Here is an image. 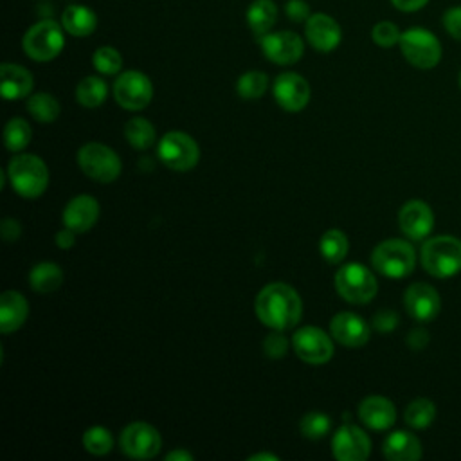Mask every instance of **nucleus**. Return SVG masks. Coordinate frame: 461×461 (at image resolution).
<instances>
[{
	"mask_svg": "<svg viewBox=\"0 0 461 461\" xmlns=\"http://www.w3.org/2000/svg\"><path fill=\"white\" fill-rule=\"evenodd\" d=\"M166 459H167V461H191V459H193V454H189L187 450L178 448V450L169 452V454L166 456Z\"/></svg>",
	"mask_w": 461,
	"mask_h": 461,
	"instance_id": "de8ad7c7",
	"label": "nucleus"
},
{
	"mask_svg": "<svg viewBox=\"0 0 461 461\" xmlns=\"http://www.w3.org/2000/svg\"><path fill=\"white\" fill-rule=\"evenodd\" d=\"M403 304L414 321L430 322L441 310V297L434 286L427 283H414L405 290Z\"/></svg>",
	"mask_w": 461,
	"mask_h": 461,
	"instance_id": "2eb2a0df",
	"label": "nucleus"
},
{
	"mask_svg": "<svg viewBox=\"0 0 461 461\" xmlns=\"http://www.w3.org/2000/svg\"><path fill=\"white\" fill-rule=\"evenodd\" d=\"M331 429V420L328 414L324 412H308L301 418L299 421V430L304 438H310V439H321L324 438Z\"/></svg>",
	"mask_w": 461,
	"mask_h": 461,
	"instance_id": "c9c22d12",
	"label": "nucleus"
},
{
	"mask_svg": "<svg viewBox=\"0 0 461 461\" xmlns=\"http://www.w3.org/2000/svg\"><path fill=\"white\" fill-rule=\"evenodd\" d=\"M106 94H108V86L97 76H88V77L81 79L76 88V97H77L79 104L86 106V108H95V106L103 104L106 99Z\"/></svg>",
	"mask_w": 461,
	"mask_h": 461,
	"instance_id": "cd10ccee",
	"label": "nucleus"
},
{
	"mask_svg": "<svg viewBox=\"0 0 461 461\" xmlns=\"http://www.w3.org/2000/svg\"><path fill=\"white\" fill-rule=\"evenodd\" d=\"M7 176L13 189L23 198L40 196L49 184L47 164L31 153L16 155L7 166Z\"/></svg>",
	"mask_w": 461,
	"mask_h": 461,
	"instance_id": "7ed1b4c3",
	"label": "nucleus"
},
{
	"mask_svg": "<svg viewBox=\"0 0 461 461\" xmlns=\"http://www.w3.org/2000/svg\"><path fill=\"white\" fill-rule=\"evenodd\" d=\"M267 59L277 65H292L301 59L304 52L303 40L294 31H277L267 32L265 36L258 38Z\"/></svg>",
	"mask_w": 461,
	"mask_h": 461,
	"instance_id": "ddd939ff",
	"label": "nucleus"
},
{
	"mask_svg": "<svg viewBox=\"0 0 461 461\" xmlns=\"http://www.w3.org/2000/svg\"><path fill=\"white\" fill-rule=\"evenodd\" d=\"M407 344H409L411 349H423L429 344V333L425 330H421V328L412 330L407 335Z\"/></svg>",
	"mask_w": 461,
	"mask_h": 461,
	"instance_id": "c03bdc74",
	"label": "nucleus"
},
{
	"mask_svg": "<svg viewBox=\"0 0 461 461\" xmlns=\"http://www.w3.org/2000/svg\"><path fill=\"white\" fill-rule=\"evenodd\" d=\"M319 249L322 258L328 263H340L348 254V238L340 229H330L322 234L319 241Z\"/></svg>",
	"mask_w": 461,
	"mask_h": 461,
	"instance_id": "c756f323",
	"label": "nucleus"
},
{
	"mask_svg": "<svg viewBox=\"0 0 461 461\" xmlns=\"http://www.w3.org/2000/svg\"><path fill=\"white\" fill-rule=\"evenodd\" d=\"M384 456L391 461H418L421 457L420 439L407 430H394L384 441Z\"/></svg>",
	"mask_w": 461,
	"mask_h": 461,
	"instance_id": "5701e85b",
	"label": "nucleus"
},
{
	"mask_svg": "<svg viewBox=\"0 0 461 461\" xmlns=\"http://www.w3.org/2000/svg\"><path fill=\"white\" fill-rule=\"evenodd\" d=\"M92 61H94L95 70L101 74H106V76L117 74L122 67V58H121L119 50H115L113 47H99L94 52Z\"/></svg>",
	"mask_w": 461,
	"mask_h": 461,
	"instance_id": "e433bc0d",
	"label": "nucleus"
},
{
	"mask_svg": "<svg viewBox=\"0 0 461 461\" xmlns=\"http://www.w3.org/2000/svg\"><path fill=\"white\" fill-rule=\"evenodd\" d=\"M27 110L36 121L52 122V121L58 119L61 108H59V103L54 95H50L47 92H40V94H34L27 99Z\"/></svg>",
	"mask_w": 461,
	"mask_h": 461,
	"instance_id": "7c9ffc66",
	"label": "nucleus"
},
{
	"mask_svg": "<svg viewBox=\"0 0 461 461\" xmlns=\"http://www.w3.org/2000/svg\"><path fill=\"white\" fill-rule=\"evenodd\" d=\"M285 13L295 23L306 22L312 16L310 14V7H308V4L304 0H288L286 5H285Z\"/></svg>",
	"mask_w": 461,
	"mask_h": 461,
	"instance_id": "79ce46f5",
	"label": "nucleus"
},
{
	"mask_svg": "<svg viewBox=\"0 0 461 461\" xmlns=\"http://www.w3.org/2000/svg\"><path fill=\"white\" fill-rule=\"evenodd\" d=\"M459 86H461V72H459Z\"/></svg>",
	"mask_w": 461,
	"mask_h": 461,
	"instance_id": "8fccbe9b",
	"label": "nucleus"
},
{
	"mask_svg": "<svg viewBox=\"0 0 461 461\" xmlns=\"http://www.w3.org/2000/svg\"><path fill=\"white\" fill-rule=\"evenodd\" d=\"M331 337L346 348H360L369 340L371 330L367 322L351 312H340L330 321Z\"/></svg>",
	"mask_w": 461,
	"mask_h": 461,
	"instance_id": "a211bd4d",
	"label": "nucleus"
},
{
	"mask_svg": "<svg viewBox=\"0 0 461 461\" xmlns=\"http://www.w3.org/2000/svg\"><path fill=\"white\" fill-rule=\"evenodd\" d=\"M371 263L378 274L389 279H402L414 270L416 252L409 241L391 238L375 247Z\"/></svg>",
	"mask_w": 461,
	"mask_h": 461,
	"instance_id": "20e7f679",
	"label": "nucleus"
},
{
	"mask_svg": "<svg viewBox=\"0 0 461 461\" xmlns=\"http://www.w3.org/2000/svg\"><path fill=\"white\" fill-rule=\"evenodd\" d=\"M400 50L403 58L416 68H434L441 59L439 40L423 27H412L402 32Z\"/></svg>",
	"mask_w": 461,
	"mask_h": 461,
	"instance_id": "423d86ee",
	"label": "nucleus"
},
{
	"mask_svg": "<svg viewBox=\"0 0 461 461\" xmlns=\"http://www.w3.org/2000/svg\"><path fill=\"white\" fill-rule=\"evenodd\" d=\"M29 304L16 290H5L0 295V330L4 335L16 331L27 319Z\"/></svg>",
	"mask_w": 461,
	"mask_h": 461,
	"instance_id": "4be33fe9",
	"label": "nucleus"
},
{
	"mask_svg": "<svg viewBox=\"0 0 461 461\" xmlns=\"http://www.w3.org/2000/svg\"><path fill=\"white\" fill-rule=\"evenodd\" d=\"M292 346L297 357L313 366L326 364L333 357V344L326 331L315 326H303L292 337Z\"/></svg>",
	"mask_w": 461,
	"mask_h": 461,
	"instance_id": "9b49d317",
	"label": "nucleus"
},
{
	"mask_svg": "<svg viewBox=\"0 0 461 461\" xmlns=\"http://www.w3.org/2000/svg\"><path fill=\"white\" fill-rule=\"evenodd\" d=\"M158 158L173 171H187L198 164L200 149L193 137L184 131H167L158 140Z\"/></svg>",
	"mask_w": 461,
	"mask_h": 461,
	"instance_id": "1a4fd4ad",
	"label": "nucleus"
},
{
	"mask_svg": "<svg viewBox=\"0 0 461 461\" xmlns=\"http://www.w3.org/2000/svg\"><path fill=\"white\" fill-rule=\"evenodd\" d=\"M0 90L5 99H22L32 90V76L27 68L14 63L0 67Z\"/></svg>",
	"mask_w": 461,
	"mask_h": 461,
	"instance_id": "b1692460",
	"label": "nucleus"
},
{
	"mask_svg": "<svg viewBox=\"0 0 461 461\" xmlns=\"http://www.w3.org/2000/svg\"><path fill=\"white\" fill-rule=\"evenodd\" d=\"M360 421L373 430H385L396 421V409L385 396H367L358 405Z\"/></svg>",
	"mask_w": 461,
	"mask_h": 461,
	"instance_id": "412c9836",
	"label": "nucleus"
},
{
	"mask_svg": "<svg viewBox=\"0 0 461 461\" xmlns=\"http://www.w3.org/2000/svg\"><path fill=\"white\" fill-rule=\"evenodd\" d=\"M65 45V36L58 22L41 20L27 29L22 40L23 52L34 61L54 59Z\"/></svg>",
	"mask_w": 461,
	"mask_h": 461,
	"instance_id": "39448f33",
	"label": "nucleus"
},
{
	"mask_svg": "<svg viewBox=\"0 0 461 461\" xmlns=\"http://www.w3.org/2000/svg\"><path fill=\"white\" fill-rule=\"evenodd\" d=\"M398 225L409 240H423L434 227L432 209L423 200H409L398 212Z\"/></svg>",
	"mask_w": 461,
	"mask_h": 461,
	"instance_id": "f3484780",
	"label": "nucleus"
},
{
	"mask_svg": "<svg viewBox=\"0 0 461 461\" xmlns=\"http://www.w3.org/2000/svg\"><path fill=\"white\" fill-rule=\"evenodd\" d=\"M443 27L454 40L461 41V5L448 7L443 13Z\"/></svg>",
	"mask_w": 461,
	"mask_h": 461,
	"instance_id": "ea45409f",
	"label": "nucleus"
},
{
	"mask_svg": "<svg viewBox=\"0 0 461 461\" xmlns=\"http://www.w3.org/2000/svg\"><path fill=\"white\" fill-rule=\"evenodd\" d=\"M124 137L135 149H148L155 142V128L144 117H133L124 124Z\"/></svg>",
	"mask_w": 461,
	"mask_h": 461,
	"instance_id": "c85d7f7f",
	"label": "nucleus"
},
{
	"mask_svg": "<svg viewBox=\"0 0 461 461\" xmlns=\"http://www.w3.org/2000/svg\"><path fill=\"white\" fill-rule=\"evenodd\" d=\"M77 164L81 171L92 180L108 184L121 175V158L113 149L101 142H86L77 151Z\"/></svg>",
	"mask_w": 461,
	"mask_h": 461,
	"instance_id": "6e6552de",
	"label": "nucleus"
},
{
	"mask_svg": "<svg viewBox=\"0 0 461 461\" xmlns=\"http://www.w3.org/2000/svg\"><path fill=\"white\" fill-rule=\"evenodd\" d=\"M61 23L65 27V31L72 36H77V38H83V36H88L95 31V25H97V16L92 9H88L86 5H79V4H74V5H68L63 14H61Z\"/></svg>",
	"mask_w": 461,
	"mask_h": 461,
	"instance_id": "393cba45",
	"label": "nucleus"
},
{
	"mask_svg": "<svg viewBox=\"0 0 461 461\" xmlns=\"http://www.w3.org/2000/svg\"><path fill=\"white\" fill-rule=\"evenodd\" d=\"M373 326L380 333H391L398 326V315L393 310H380L373 317Z\"/></svg>",
	"mask_w": 461,
	"mask_h": 461,
	"instance_id": "a19ab883",
	"label": "nucleus"
},
{
	"mask_svg": "<svg viewBox=\"0 0 461 461\" xmlns=\"http://www.w3.org/2000/svg\"><path fill=\"white\" fill-rule=\"evenodd\" d=\"M119 443L126 456L135 459H149L158 454L162 447V438L153 425L135 421L122 429Z\"/></svg>",
	"mask_w": 461,
	"mask_h": 461,
	"instance_id": "f8f14e48",
	"label": "nucleus"
},
{
	"mask_svg": "<svg viewBox=\"0 0 461 461\" xmlns=\"http://www.w3.org/2000/svg\"><path fill=\"white\" fill-rule=\"evenodd\" d=\"M335 288L348 303L366 304L376 295L378 283L371 270L364 265L348 263L335 274Z\"/></svg>",
	"mask_w": 461,
	"mask_h": 461,
	"instance_id": "0eeeda50",
	"label": "nucleus"
},
{
	"mask_svg": "<svg viewBox=\"0 0 461 461\" xmlns=\"http://www.w3.org/2000/svg\"><path fill=\"white\" fill-rule=\"evenodd\" d=\"M400 36H402L400 29L393 22H387V20L378 22L371 31L373 41L380 47H393V45L400 43Z\"/></svg>",
	"mask_w": 461,
	"mask_h": 461,
	"instance_id": "4c0bfd02",
	"label": "nucleus"
},
{
	"mask_svg": "<svg viewBox=\"0 0 461 461\" xmlns=\"http://www.w3.org/2000/svg\"><path fill=\"white\" fill-rule=\"evenodd\" d=\"M274 97L281 108L299 112L310 101V85L295 72H283L274 81Z\"/></svg>",
	"mask_w": 461,
	"mask_h": 461,
	"instance_id": "dca6fc26",
	"label": "nucleus"
},
{
	"mask_svg": "<svg viewBox=\"0 0 461 461\" xmlns=\"http://www.w3.org/2000/svg\"><path fill=\"white\" fill-rule=\"evenodd\" d=\"M249 459H250V461H256V459H268V461H277L279 457H277L276 454H265V452H261V454H254V456H250Z\"/></svg>",
	"mask_w": 461,
	"mask_h": 461,
	"instance_id": "09e8293b",
	"label": "nucleus"
},
{
	"mask_svg": "<svg viewBox=\"0 0 461 461\" xmlns=\"http://www.w3.org/2000/svg\"><path fill=\"white\" fill-rule=\"evenodd\" d=\"M420 259L423 268L439 279L461 272V240L456 236H436L421 245Z\"/></svg>",
	"mask_w": 461,
	"mask_h": 461,
	"instance_id": "f03ea898",
	"label": "nucleus"
},
{
	"mask_svg": "<svg viewBox=\"0 0 461 461\" xmlns=\"http://www.w3.org/2000/svg\"><path fill=\"white\" fill-rule=\"evenodd\" d=\"M29 283L32 286L34 292L38 294H50L54 290H58L63 283V272L58 265L50 263V261H43L38 263L31 274H29Z\"/></svg>",
	"mask_w": 461,
	"mask_h": 461,
	"instance_id": "bb28decb",
	"label": "nucleus"
},
{
	"mask_svg": "<svg viewBox=\"0 0 461 461\" xmlns=\"http://www.w3.org/2000/svg\"><path fill=\"white\" fill-rule=\"evenodd\" d=\"M74 234H76V232H74L72 229L65 227V229H61V230H58V232H56L54 241H56V245H58L59 249H70V247L74 245V241H76Z\"/></svg>",
	"mask_w": 461,
	"mask_h": 461,
	"instance_id": "a18cd8bd",
	"label": "nucleus"
},
{
	"mask_svg": "<svg viewBox=\"0 0 461 461\" xmlns=\"http://www.w3.org/2000/svg\"><path fill=\"white\" fill-rule=\"evenodd\" d=\"M333 456L339 461H364L371 452L369 436L357 425H342L331 439Z\"/></svg>",
	"mask_w": 461,
	"mask_h": 461,
	"instance_id": "4468645a",
	"label": "nucleus"
},
{
	"mask_svg": "<svg viewBox=\"0 0 461 461\" xmlns=\"http://www.w3.org/2000/svg\"><path fill=\"white\" fill-rule=\"evenodd\" d=\"M256 317L272 330L294 328L303 313L299 294L286 283H270L259 290L254 301Z\"/></svg>",
	"mask_w": 461,
	"mask_h": 461,
	"instance_id": "f257e3e1",
	"label": "nucleus"
},
{
	"mask_svg": "<svg viewBox=\"0 0 461 461\" xmlns=\"http://www.w3.org/2000/svg\"><path fill=\"white\" fill-rule=\"evenodd\" d=\"M277 18V7L272 0H254L247 9V23L250 31L261 38L270 32Z\"/></svg>",
	"mask_w": 461,
	"mask_h": 461,
	"instance_id": "a878e982",
	"label": "nucleus"
},
{
	"mask_svg": "<svg viewBox=\"0 0 461 461\" xmlns=\"http://www.w3.org/2000/svg\"><path fill=\"white\" fill-rule=\"evenodd\" d=\"M263 349H265L267 357H268V358H274V360H276V358H281V357L286 353L288 342H286L285 335L281 333V330H274L272 333L267 335V339H265V342H263Z\"/></svg>",
	"mask_w": 461,
	"mask_h": 461,
	"instance_id": "58836bf2",
	"label": "nucleus"
},
{
	"mask_svg": "<svg viewBox=\"0 0 461 461\" xmlns=\"http://www.w3.org/2000/svg\"><path fill=\"white\" fill-rule=\"evenodd\" d=\"M0 234L5 241H14L20 238L22 234V225L18 223V220L14 218H5L0 225Z\"/></svg>",
	"mask_w": 461,
	"mask_h": 461,
	"instance_id": "37998d69",
	"label": "nucleus"
},
{
	"mask_svg": "<svg viewBox=\"0 0 461 461\" xmlns=\"http://www.w3.org/2000/svg\"><path fill=\"white\" fill-rule=\"evenodd\" d=\"M97 216H99L97 200L90 194H79L67 203L63 211V223L65 227L81 234L94 227V223L97 221Z\"/></svg>",
	"mask_w": 461,
	"mask_h": 461,
	"instance_id": "aec40b11",
	"label": "nucleus"
},
{
	"mask_svg": "<svg viewBox=\"0 0 461 461\" xmlns=\"http://www.w3.org/2000/svg\"><path fill=\"white\" fill-rule=\"evenodd\" d=\"M113 97L126 110H142L153 97L151 81L139 70H126L113 83Z\"/></svg>",
	"mask_w": 461,
	"mask_h": 461,
	"instance_id": "9d476101",
	"label": "nucleus"
},
{
	"mask_svg": "<svg viewBox=\"0 0 461 461\" xmlns=\"http://www.w3.org/2000/svg\"><path fill=\"white\" fill-rule=\"evenodd\" d=\"M83 447L94 456H104L113 447V436L106 427H101V425L90 427L83 434Z\"/></svg>",
	"mask_w": 461,
	"mask_h": 461,
	"instance_id": "72a5a7b5",
	"label": "nucleus"
},
{
	"mask_svg": "<svg viewBox=\"0 0 461 461\" xmlns=\"http://www.w3.org/2000/svg\"><path fill=\"white\" fill-rule=\"evenodd\" d=\"M268 86V76L265 72H259V70H250V72H245L243 76H240L238 79V94L240 97L243 99H258L265 94Z\"/></svg>",
	"mask_w": 461,
	"mask_h": 461,
	"instance_id": "f704fd0d",
	"label": "nucleus"
},
{
	"mask_svg": "<svg viewBox=\"0 0 461 461\" xmlns=\"http://www.w3.org/2000/svg\"><path fill=\"white\" fill-rule=\"evenodd\" d=\"M304 34L308 43L319 52H331L333 49H337L342 38L339 23L324 13L312 14L304 22Z\"/></svg>",
	"mask_w": 461,
	"mask_h": 461,
	"instance_id": "6ab92c4d",
	"label": "nucleus"
},
{
	"mask_svg": "<svg viewBox=\"0 0 461 461\" xmlns=\"http://www.w3.org/2000/svg\"><path fill=\"white\" fill-rule=\"evenodd\" d=\"M436 418V405L429 398H416L405 409V423L412 429H427Z\"/></svg>",
	"mask_w": 461,
	"mask_h": 461,
	"instance_id": "2f4dec72",
	"label": "nucleus"
},
{
	"mask_svg": "<svg viewBox=\"0 0 461 461\" xmlns=\"http://www.w3.org/2000/svg\"><path fill=\"white\" fill-rule=\"evenodd\" d=\"M4 140L9 151H22L31 140V126L25 119L14 117L4 128Z\"/></svg>",
	"mask_w": 461,
	"mask_h": 461,
	"instance_id": "473e14b6",
	"label": "nucleus"
},
{
	"mask_svg": "<svg viewBox=\"0 0 461 461\" xmlns=\"http://www.w3.org/2000/svg\"><path fill=\"white\" fill-rule=\"evenodd\" d=\"M393 5L403 13H414L421 9L429 0H391Z\"/></svg>",
	"mask_w": 461,
	"mask_h": 461,
	"instance_id": "49530a36",
	"label": "nucleus"
}]
</instances>
